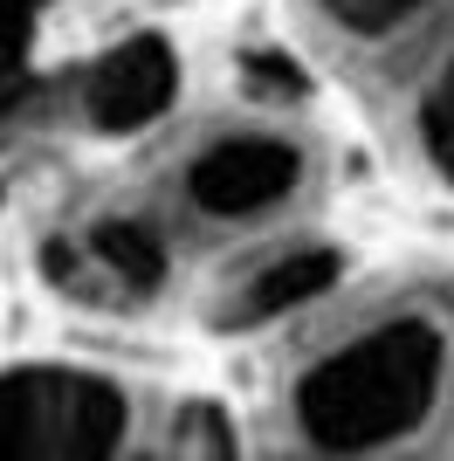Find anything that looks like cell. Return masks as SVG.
I'll return each instance as SVG.
<instances>
[{"label": "cell", "mask_w": 454, "mask_h": 461, "mask_svg": "<svg viewBox=\"0 0 454 461\" xmlns=\"http://www.w3.org/2000/svg\"><path fill=\"white\" fill-rule=\"evenodd\" d=\"M440 393V330L427 317L378 324L296 385V427L317 447H378L427 420Z\"/></svg>", "instance_id": "6da1fadb"}, {"label": "cell", "mask_w": 454, "mask_h": 461, "mask_svg": "<svg viewBox=\"0 0 454 461\" xmlns=\"http://www.w3.org/2000/svg\"><path fill=\"white\" fill-rule=\"evenodd\" d=\"M124 441V393L90 372H7L0 379V455H111Z\"/></svg>", "instance_id": "7a4b0ae2"}, {"label": "cell", "mask_w": 454, "mask_h": 461, "mask_svg": "<svg viewBox=\"0 0 454 461\" xmlns=\"http://www.w3.org/2000/svg\"><path fill=\"white\" fill-rule=\"evenodd\" d=\"M303 179L296 145L283 138H221L186 166V200L213 221H255L262 207L289 200Z\"/></svg>", "instance_id": "3957f363"}, {"label": "cell", "mask_w": 454, "mask_h": 461, "mask_svg": "<svg viewBox=\"0 0 454 461\" xmlns=\"http://www.w3.org/2000/svg\"><path fill=\"white\" fill-rule=\"evenodd\" d=\"M172 90H179V62H172V49L159 35H138V41L111 49V56L90 69L83 104H90L96 131H145L151 117L172 104Z\"/></svg>", "instance_id": "277c9868"}, {"label": "cell", "mask_w": 454, "mask_h": 461, "mask_svg": "<svg viewBox=\"0 0 454 461\" xmlns=\"http://www.w3.org/2000/svg\"><path fill=\"white\" fill-rule=\"evenodd\" d=\"M344 276V262L331 249H303V255H283V262H268L255 283H248L241 296V317H276V310H296L310 303V296H323V289Z\"/></svg>", "instance_id": "5b68a950"}, {"label": "cell", "mask_w": 454, "mask_h": 461, "mask_svg": "<svg viewBox=\"0 0 454 461\" xmlns=\"http://www.w3.org/2000/svg\"><path fill=\"white\" fill-rule=\"evenodd\" d=\"M90 249L104 255V269H117L132 289H159V276H166V249H159V234L145 221H104L90 234Z\"/></svg>", "instance_id": "8992f818"}, {"label": "cell", "mask_w": 454, "mask_h": 461, "mask_svg": "<svg viewBox=\"0 0 454 461\" xmlns=\"http://www.w3.org/2000/svg\"><path fill=\"white\" fill-rule=\"evenodd\" d=\"M28 14H35V0H0V111L21 96V49H28Z\"/></svg>", "instance_id": "52a82bcc"}, {"label": "cell", "mask_w": 454, "mask_h": 461, "mask_svg": "<svg viewBox=\"0 0 454 461\" xmlns=\"http://www.w3.org/2000/svg\"><path fill=\"white\" fill-rule=\"evenodd\" d=\"M331 21H344V28H359V35H386L393 21H406V14H420L427 0H317Z\"/></svg>", "instance_id": "ba28073f"}, {"label": "cell", "mask_w": 454, "mask_h": 461, "mask_svg": "<svg viewBox=\"0 0 454 461\" xmlns=\"http://www.w3.org/2000/svg\"><path fill=\"white\" fill-rule=\"evenodd\" d=\"M241 77H248V90H255V96H303V90H310L296 62L268 56V49H248V56H241Z\"/></svg>", "instance_id": "9c48e42d"}, {"label": "cell", "mask_w": 454, "mask_h": 461, "mask_svg": "<svg viewBox=\"0 0 454 461\" xmlns=\"http://www.w3.org/2000/svg\"><path fill=\"white\" fill-rule=\"evenodd\" d=\"M179 434H186L179 447H193V455H234V420H227L221 406H186Z\"/></svg>", "instance_id": "30bf717a"}, {"label": "cell", "mask_w": 454, "mask_h": 461, "mask_svg": "<svg viewBox=\"0 0 454 461\" xmlns=\"http://www.w3.org/2000/svg\"><path fill=\"white\" fill-rule=\"evenodd\" d=\"M427 152H434V166L454 179V69L434 83V96H427Z\"/></svg>", "instance_id": "8fae6325"}, {"label": "cell", "mask_w": 454, "mask_h": 461, "mask_svg": "<svg viewBox=\"0 0 454 461\" xmlns=\"http://www.w3.org/2000/svg\"><path fill=\"white\" fill-rule=\"evenodd\" d=\"M41 269L56 276V283H62V276H76V249H69V241H49V249H41Z\"/></svg>", "instance_id": "7c38bea8"}]
</instances>
